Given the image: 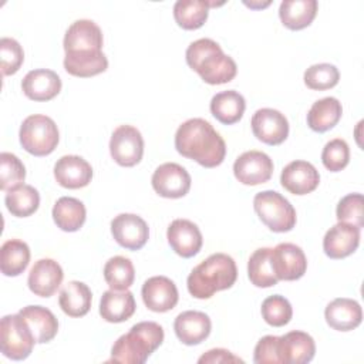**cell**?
Wrapping results in <instances>:
<instances>
[{
    "label": "cell",
    "instance_id": "6da1fadb",
    "mask_svg": "<svg viewBox=\"0 0 364 364\" xmlns=\"http://www.w3.org/2000/svg\"><path fill=\"white\" fill-rule=\"evenodd\" d=\"M64 68L74 77H92L108 68L102 53V31L91 20L74 21L64 36Z\"/></svg>",
    "mask_w": 364,
    "mask_h": 364
},
{
    "label": "cell",
    "instance_id": "7a4b0ae2",
    "mask_svg": "<svg viewBox=\"0 0 364 364\" xmlns=\"http://www.w3.org/2000/svg\"><path fill=\"white\" fill-rule=\"evenodd\" d=\"M176 151L205 168L219 166L226 155V144L215 128L202 118H191L175 134Z\"/></svg>",
    "mask_w": 364,
    "mask_h": 364
},
{
    "label": "cell",
    "instance_id": "3957f363",
    "mask_svg": "<svg viewBox=\"0 0 364 364\" xmlns=\"http://www.w3.org/2000/svg\"><path fill=\"white\" fill-rule=\"evenodd\" d=\"M185 57L188 65L210 85L226 84L236 77L235 60L226 55L220 46L210 38H199L191 43Z\"/></svg>",
    "mask_w": 364,
    "mask_h": 364
},
{
    "label": "cell",
    "instance_id": "277c9868",
    "mask_svg": "<svg viewBox=\"0 0 364 364\" xmlns=\"http://www.w3.org/2000/svg\"><path fill=\"white\" fill-rule=\"evenodd\" d=\"M237 279L235 260L226 253H213L189 273L188 291L195 299H210L216 291L230 289Z\"/></svg>",
    "mask_w": 364,
    "mask_h": 364
},
{
    "label": "cell",
    "instance_id": "5b68a950",
    "mask_svg": "<svg viewBox=\"0 0 364 364\" xmlns=\"http://www.w3.org/2000/svg\"><path fill=\"white\" fill-rule=\"evenodd\" d=\"M164 328L155 321L134 324L111 348L109 361L124 364H142L162 344Z\"/></svg>",
    "mask_w": 364,
    "mask_h": 364
},
{
    "label": "cell",
    "instance_id": "8992f818",
    "mask_svg": "<svg viewBox=\"0 0 364 364\" xmlns=\"http://www.w3.org/2000/svg\"><path fill=\"white\" fill-rule=\"evenodd\" d=\"M20 144L34 156L50 155L58 145V128L55 122L41 114L27 117L20 127Z\"/></svg>",
    "mask_w": 364,
    "mask_h": 364
},
{
    "label": "cell",
    "instance_id": "52a82bcc",
    "mask_svg": "<svg viewBox=\"0 0 364 364\" xmlns=\"http://www.w3.org/2000/svg\"><path fill=\"white\" fill-rule=\"evenodd\" d=\"M253 208L259 219L273 232H289L296 225V210L293 205L276 191L256 193Z\"/></svg>",
    "mask_w": 364,
    "mask_h": 364
},
{
    "label": "cell",
    "instance_id": "ba28073f",
    "mask_svg": "<svg viewBox=\"0 0 364 364\" xmlns=\"http://www.w3.org/2000/svg\"><path fill=\"white\" fill-rule=\"evenodd\" d=\"M34 344L36 338L20 313L7 314L1 318L0 348L3 355L16 361L24 360L31 354Z\"/></svg>",
    "mask_w": 364,
    "mask_h": 364
},
{
    "label": "cell",
    "instance_id": "9c48e42d",
    "mask_svg": "<svg viewBox=\"0 0 364 364\" xmlns=\"http://www.w3.org/2000/svg\"><path fill=\"white\" fill-rule=\"evenodd\" d=\"M112 159L121 166L136 165L144 155V138L132 125H119L114 129L109 139Z\"/></svg>",
    "mask_w": 364,
    "mask_h": 364
},
{
    "label": "cell",
    "instance_id": "30bf717a",
    "mask_svg": "<svg viewBox=\"0 0 364 364\" xmlns=\"http://www.w3.org/2000/svg\"><path fill=\"white\" fill-rule=\"evenodd\" d=\"M151 182L159 196L178 199L189 192L192 181L183 166L175 162H166L155 169Z\"/></svg>",
    "mask_w": 364,
    "mask_h": 364
},
{
    "label": "cell",
    "instance_id": "8fae6325",
    "mask_svg": "<svg viewBox=\"0 0 364 364\" xmlns=\"http://www.w3.org/2000/svg\"><path fill=\"white\" fill-rule=\"evenodd\" d=\"M233 173L243 185H260L272 178L273 161L262 151H247L235 161Z\"/></svg>",
    "mask_w": 364,
    "mask_h": 364
},
{
    "label": "cell",
    "instance_id": "7c38bea8",
    "mask_svg": "<svg viewBox=\"0 0 364 364\" xmlns=\"http://www.w3.org/2000/svg\"><path fill=\"white\" fill-rule=\"evenodd\" d=\"M274 274L279 280H299L307 270V259L301 247L294 243H279L270 252Z\"/></svg>",
    "mask_w": 364,
    "mask_h": 364
},
{
    "label": "cell",
    "instance_id": "4fadbf2b",
    "mask_svg": "<svg viewBox=\"0 0 364 364\" xmlns=\"http://www.w3.org/2000/svg\"><path fill=\"white\" fill-rule=\"evenodd\" d=\"M250 125L253 135L267 145H280L289 135L287 118L273 108L257 109L252 117Z\"/></svg>",
    "mask_w": 364,
    "mask_h": 364
},
{
    "label": "cell",
    "instance_id": "5bb4252c",
    "mask_svg": "<svg viewBox=\"0 0 364 364\" xmlns=\"http://www.w3.org/2000/svg\"><path fill=\"white\" fill-rule=\"evenodd\" d=\"M111 233L115 242L128 250L142 249L149 237L146 222L134 213H121L115 216L111 222Z\"/></svg>",
    "mask_w": 364,
    "mask_h": 364
},
{
    "label": "cell",
    "instance_id": "9a60e30c",
    "mask_svg": "<svg viewBox=\"0 0 364 364\" xmlns=\"http://www.w3.org/2000/svg\"><path fill=\"white\" fill-rule=\"evenodd\" d=\"M141 294L144 304L155 313H165L172 310L179 299L175 283L165 276L149 277L142 284Z\"/></svg>",
    "mask_w": 364,
    "mask_h": 364
},
{
    "label": "cell",
    "instance_id": "2e32d148",
    "mask_svg": "<svg viewBox=\"0 0 364 364\" xmlns=\"http://www.w3.org/2000/svg\"><path fill=\"white\" fill-rule=\"evenodd\" d=\"M166 237L172 250L185 259L198 255L203 243L199 228L188 219H175L168 228Z\"/></svg>",
    "mask_w": 364,
    "mask_h": 364
},
{
    "label": "cell",
    "instance_id": "e0dca14e",
    "mask_svg": "<svg viewBox=\"0 0 364 364\" xmlns=\"http://www.w3.org/2000/svg\"><path fill=\"white\" fill-rule=\"evenodd\" d=\"M358 228L338 222L330 228L323 239V250L330 259H344L353 255L360 245Z\"/></svg>",
    "mask_w": 364,
    "mask_h": 364
},
{
    "label": "cell",
    "instance_id": "ac0fdd59",
    "mask_svg": "<svg viewBox=\"0 0 364 364\" xmlns=\"http://www.w3.org/2000/svg\"><path fill=\"white\" fill-rule=\"evenodd\" d=\"M282 186L293 195H307L320 182L318 171L307 161H293L287 164L280 175Z\"/></svg>",
    "mask_w": 364,
    "mask_h": 364
},
{
    "label": "cell",
    "instance_id": "d6986e66",
    "mask_svg": "<svg viewBox=\"0 0 364 364\" xmlns=\"http://www.w3.org/2000/svg\"><path fill=\"white\" fill-rule=\"evenodd\" d=\"M54 178L67 189H80L92 179L91 165L78 155H64L54 165Z\"/></svg>",
    "mask_w": 364,
    "mask_h": 364
},
{
    "label": "cell",
    "instance_id": "ffe728a7",
    "mask_svg": "<svg viewBox=\"0 0 364 364\" xmlns=\"http://www.w3.org/2000/svg\"><path fill=\"white\" fill-rule=\"evenodd\" d=\"M63 277V269L55 260L40 259L30 269L27 284L36 296L50 297L60 287Z\"/></svg>",
    "mask_w": 364,
    "mask_h": 364
},
{
    "label": "cell",
    "instance_id": "44dd1931",
    "mask_svg": "<svg viewBox=\"0 0 364 364\" xmlns=\"http://www.w3.org/2000/svg\"><path fill=\"white\" fill-rule=\"evenodd\" d=\"M173 330L179 341L186 346H196L208 338L212 330V323L208 314L188 310L178 314L173 323Z\"/></svg>",
    "mask_w": 364,
    "mask_h": 364
},
{
    "label": "cell",
    "instance_id": "7402d4cb",
    "mask_svg": "<svg viewBox=\"0 0 364 364\" xmlns=\"http://www.w3.org/2000/svg\"><path fill=\"white\" fill-rule=\"evenodd\" d=\"M21 90L33 101H50L61 91V80L53 70L37 68L26 74Z\"/></svg>",
    "mask_w": 364,
    "mask_h": 364
},
{
    "label": "cell",
    "instance_id": "603a6c76",
    "mask_svg": "<svg viewBox=\"0 0 364 364\" xmlns=\"http://www.w3.org/2000/svg\"><path fill=\"white\" fill-rule=\"evenodd\" d=\"M324 317L331 328L337 331H350L361 324L363 311L355 300L338 297L327 304Z\"/></svg>",
    "mask_w": 364,
    "mask_h": 364
},
{
    "label": "cell",
    "instance_id": "cb8c5ba5",
    "mask_svg": "<svg viewBox=\"0 0 364 364\" xmlns=\"http://www.w3.org/2000/svg\"><path fill=\"white\" fill-rule=\"evenodd\" d=\"M134 294L127 290H107L100 301V314L108 323L127 321L135 313Z\"/></svg>",
    "mask_w": 364,
    "mask_h": 364
},
{
    "label": "cell",
    "instance_id": "d4e9b609",
    "mask_svg": "<svg viewBox=\"0 0 364 364\" xmlns=\"http://www.w3.org/2000/svg\"><path fill=\"white\" fill-rule=\"evenodd\" d=\"M283 364H306L316 354V344L310 334L304 331H289L280 336Z\"/></svg>",
    "mask_w": 364,
    "mask_h": 364
},
{
    "label": "cell",
    "instance_id": "484cf974",
    "mask_svg": "<svg viewBox=\"0 0 364 364\" xmlns=\"http://www.w3.org/2000/svg\"><path fill=\"white\" fill-rule=\"evenodd\" d=\"M28 324L36 343L51 341L58 331V321L51 310L43 306H26L18 311Z\"/></svg>",
    "mask_w": 364,
    "mask_h": 364
},
{
    "label": "cell",
    "instance_id": "4316f807",
    "mask_svg": "<svg viewBox=\"0 0 364 364\" xmlns=\"http://www.w3.org/2000/svg\"><path fill=\"white\" fill-rule=\"evenodd\" d=\"M92 294L90 287L78 280L68 282L60 291L58 304L70 317H82L90 311Z\"/></svg>",
    "mask_w": 364,
    "mask_h": 364
},
{
    "label": "cell",
    "instance_id": "83f0119b",
    "mask_svg": "<svg viewBox=\"0 0 364 364\" xmlns=\"http://www.w3.org/2000/svg\"><path fill=\"white\" fill-rule=\"evenodd\" d=\"M246 109V101L243 95L235 90L218 92L210 100L212 115L225 125H232L240 121Z\"/></svg>",
    "mask_w": 364,
    "mask_h": 364
},
{
    "label": "cell",
    "instance_id": "f1b7e54d",
    "mask_svg": "<svg viewBox=\"0 0 364 364\" xmlns=\"http://www.w3.org/2000/svg\"><path fill=\"white\" fill-rule=\"evenodd\" d=\"M316 0H284L279 9V17L284 27L301 30L311 24L317 14Z\"/></svg>",
    "mask_w": 364,
    "mask_h": 364
},
{
    "label": "cell",
    "instance_id": "f546056e",
    "mask_svg": "<svg viewBox=\"0 0 364 364\" xmlns=\"http://www.w3.org/2000/svg\"><path fill=\"white\" fill-rule=\"evenodd\" d=\"M341 114V102L334 97H324L316 101L309 109L307 125L316 132H326L337 125Z\"/></svg>",
    "mask_w": 364,
    "mask_h": 364
},
{
    "label": "cell",
    "instance_id": "4dcf8cb0",
    "mask_svg": "<svg viewBox=\"0 0 364 364\" xmlns=\"http://www.w3.org/2000/svg\"><path fill=\"white\" fill-rule=\"evenodd\" d=\"M87 212L84 203L71 196L60 198L53 208V219L64 232H77L85 222Z\"/></svg>",
    "mask_w": 364,
    "mask_h": 364
},
{
    "label": "cell",
    "instance_id": "1f68e13d",
    "mask_svg": "<svg viewBox=\"0 0 364 364\" xmlns=\"http://www.w3.org/2000/svg\"><path fill=\"white\" fill-rule=\"evenodd\" d=\"M30 262V247L20 239H10L3 243L0 250V269L4 276L14 277L21 274Z\"/></svg>",
    "mask_w": 364,
    "mask_h": 364
},
{
    "label": "cell",
    "instance_id": "d6a6232c",
    "mask_svg": "<svg viewBox=\"0 0 364 364\" xmlns=\"http://www.w3.org/2000/svg\"><path fill=\"white\" fill-rule=\"evenodd\" d=\"M215 3L203 0H178L173 6V17L183 30L200 28L208 20L209 7Z\"/></svg>",
    "mask_w": 364,
    "mask_h": 364
},
{
    "label": "cell",
    "instance_id": "836d02e7",
    "mask_svg": "<svg viewBox=\"0 0 364 364\" xmlns=\"http://www.w3.org/2000/svg\"><path fill=\"white\" fill-rule=\"evenodd\" d=\"M272 247H260L256 249L247 262V276L252 284L256 287H272L277 284L279 279L274 274L272 257Z\"/></svg>",
    "mask_w": 364,
    "mask_h": 364
},
{
    "label": "cell",
    "instance_id": "e575fe53",
    "mask_svg": "<svg viewBox=\"0 0 364 364\" xmlns=\"http://www.w3.org/2000/svg\"><path fill=\"white\" fill-rule=\"evenodd\" d=\"M4 202L13 216L27 218L38 209L40 193L34 186L23 183L7 191Z\"/></svg>",
    "mask_w": 364,
    "mask_h": 364
},
{
    "label": "cell",
    "instance_id": "d590c367",
    "mask_svg": "<svg viewBox=\"0 0 364 364\" xmlns=\"http://www.w3.org/2000/svg\"><path fill=\"white\" fill-rule=\"evenodd\" d=\"M104 279L111 289L127 290L132 286L135 279L132 262L124 256L111 257L104 266Z\"/></svg>",
    "mask_w": 364,
    "mask_h": 364
},
{
    "label": "cell",
    "instance_id": "8d00e7d4",
    "mask_svg": "<svg viewBox=\"0 0 364 364\" xmlns=\"http://www.w3.org/2000/svg\"><path fill=\"white\" fill-rule=\"evenodd\" d=\"M260 311L264 321L273 327L286 326L293 316V309L290 301L280 294H273L266 297L262 303Z\"/></svg>",
    "mask_w": 364,
    "mask_h": 364
},
{
    "label": "cell",
    "instance_id": "74e56055",
    "mask_svg": "<svg viewBox=\"0 0 364 364\" xmlns=\"http://www.w3.org/2000/svg\"><path fill=\"white\" fill-rule=\"evenodd\" d=\"M340 80V73L336 65L328 63H320L309 67L304 71V84L310 90L324 91L336 87Z\"/></svg>",
    "mask_w": 364,
    "mask_h": 364
},
{
    "label": "cell",
    "instance_id": "f35d334b",
    "mask_svg": "<svg viewBox=\"0 0 364 364\" xmlns=\"http://www.w3.org/2000/svg\"><path fill=\"white\" fill-rule=\"evenodd\" d=\"M26 179V168L23 162L10 152L0 154V189L10 191L23 185Z\"/></svg>",
    "mask_w": 364,
    "mask_h": 364
},
{
    "label": "cell",
    "instance_id": "ab89813d",
    "mask_svg": "<svg viewBox=\"0 0 364 364\" xmlns=\"http://www.w3.org/2000/svg\"><path fill=\"white\" fill-rule=\"evenodd\" d=\"M350 148L348 144L341 138L328 141L321 152V162L330 172H338L348 165Z\"/></svg>",
    "mask_w": 364,
    "mask_h": 364
},
{
    "label": "cell",
    "instance_id": "60d3db41",
    "mask_svg": "<svg viewBox=\"0 0 364 364\" xmlns=\"http://www.w3.org/2000/svg\"><path fill=\"white\" fill-rule=\"evenodd\" d=\"M337 220L343 223L353 225L358 229L364 225L363 216V195L361 193H348L340 199L336 209Z\"/></svg>",
    "mask_w": 364,
    "mask_h": 364
},
{
    "label": "cell",
    "instance_id": "b9f144b4",
    "mask_svg": "<svg viewBox=\"0 0 364 364\" xmlns=\"http://www.w3.org/2000/svg\"><path fill=\"white\" fill-rule=\"evenodd\" d=\"M0 58H1V74L11 75L16 74L24 60V53L18 41L10 37H3L0 40Z\"/></svg>",
    "mask_w": 364,
    "mask_h": 364
},
{
    "label": "cell",
    "instance_id": "7bdbcfd3",
    "mask_svg": "<svg viewBox=\"0 0 364 364\" xmlns=\"http://www.w3.org/2000/svg\"><path fill=\"white\" fill-rule=\"evenodd\" d=\"M253 361L256 364H283L280 337L279 336L262 337L255 347Z\"/></svg>",
    "mask_w": 364,
    "mask_h": 364
},
{
    "label": "cell",
    "instance_id": "ee69618b",
    "mask_svg": "<svg viewBox=\"0 0 364 364\" xmlns=\"http://www.w3.org/2000/svg\"><path fill=\"white\" fill-rule=\"evenodd\" d=\"M199 363H243L242 358L233 355L225 348H213L206 351L199 360Z\"/></svg>",
    "mask_w": 364,
    "mask_h": 364
}]
</instances>
